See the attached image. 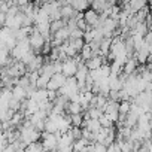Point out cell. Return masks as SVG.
Here are the masks:
<instances>
[{
    "instance_id": "cell-21",
    "label": "cell",
    "mask_w": 152,
    "mask_h": 152,
    "mask_svg": "<svg viewBox=\"0 0 152 152\" xmlns=\"http://www.w3.org/2000/svg\"><path fill=\"white\" fill-rule=\"evenodd\" d=\"M81 58L84 60V63L85 61H88L90 58H93V49H91V46L90 45H84V48L81 49Z\"/></svg>"
},
{
    "instance_id": "cell-5",
    "label": "cell",
    "mask_w": 152,
    "mask_h": 152,
    "mask_svg": "<svg viewBox=\"0 0 152 152\" xmlns=\"http://www.w3.org/2000/svg\"><path fill=\"white\" fill-rule=\"evenodd\" d=\"M81 60L78 58H67L64 63H63V75L66 78H75L76 72H78V66H79Z\"/></svg>"
},
{
    "instance_id": "cell-19",
    "label": "cell",
    "mask_w": 152,
    "mask_h": 152,
    "mask_svg": "<svg viewBox=\"0 0 152 152\" xmlns=\"http://www.w3.org/2000/svg\"><path fill=\"white\" fill-rule=\"evenodd\" d=\"M88 146H90V143L85 139H79V140H76L73 143V151H76V152H85Z\"/></svg>"
},
{
    "instance_id": "cell-29",
    "label": "cell",
    "mask_w": 152,
    "mask_h": 152,
    "mask_svg": "<svg viewBox=\"0 0 152 152\" xmlns=\"http://www.w3.org/2000/svg\"><path fill=\"white\" fill-rule=\"evenodd\" d=\"M69 39H84V31L79 28H75L73 31H70V37Z\"/></svg>"
},
{
    "instance_id": "cell-6",
    "label": "cell",
    "mask_w": 152,
    "mask_h": 152,
    "mask_svg": "<svg viewBox=\"0 0 152 152\" xmlns=\"http://www.w3.org/2000/svg\"><path fill=\"white\" fill-rule=\"evenodd\" d=\"M66 81H67V78H66L63 73H55L52 78H51V81H49L46 90H48V91H52V93H58V91L64 87Z\"/></svg>"
},
{
    "instance_id": "cell-13",
    "label": "cell",
    "mask_w": 152,
    "mask_h": 152,
    "mask_svg": "<svg viewBox=\"0 0 152 152\" xmlns=\"http://www.w3.org/2000/svg\"><path fill=\"white\" fill-rule=\"evenodd\" d=\"M43 57L42 55H36L34 57V60L28 64V66H26L27 67V73H33V72H39L40 69H42V66H43Z\"/></svg>"
},
{
    "instance_id": "cell-11",
    "label": "cell",
    "mask_w": 152,
    "mask_h": 152,
    "mask_svg": "<svg viewBox=\"0 0 152 152\" xmlns=\"http://www.w3.org/2000/svg\"><path fill=\"white\" fill-rule=\"evenodd\" d=\"M31 100H34L37 104H42L45 102H49V91L48 90H36L31 96Z\"/></svg>"
},
{
    "instance_id": "cell-1",
    "label": "cell",
    "mask_w": 152,
    "mask_h": 152,
    "mask_svg": "<svg viewBox=\"0 0 152 152\" xmlns=\"http://www.w3.org/2000/svg\"><path fill=\"white\" fill-rule=\"evenodd\" d=\"M18 130H20V140H21L26 146L39 142V139L42 137V133L37 131V130L30 124V121H28L27 118H26V121L23 122V125H21Z\"/></svg>"
},
{
    "instance_id": "cell-18",
    "label": "cell",
    "mask_w": 152,
    "mask_h": 152,
    "mask_svg": "<svg viewBox=\"0 0 152 152\" xmlns=\"http://www.w3.org/2000/svg\"><path fill=\"white\" fill-rule=\"evenodd\" d=\"M66 112L72 116V115H79V113H82V107H81V104L79 103H70L69 102V104H67V107H66Z\"/></svg>"
},
{
    "instance_id": "cell-3",
    "label": "cell",
    "mask_w": 152,
    "mask_h": 152,
    "mask_svg": "<svg viewBox=\"0 0 152 152\" xmlns=\"http://www.w3.org/2000/svg\"><path fill=\"white\" fill-rule=\"evenodd\" d=\"M28 42H30L31 51H33L36 55H40V54H42V49H43V46H45V43H46V40H45V37H43L39 31L34 30V27H33V33H31L30 37H28Z\"/></svg>"
},
{
    "instance_id": "cell-9",
    "label": "cell",
    "mask_w": 152,
    "mask_h": 152,
    "mask_svg": "<svg viewBox=\"0 0 152 152\" xmlns=\"http://www.w3.org/2000/svg\"><path fill=\"white\" fill-rule=\"evenodd\" d=\"M99 17H100V15H99L96 11H93V9H88L87 12H84V20H85L87 26L91 27V28H96V27H97V24H99Z\"/></svg>"
},
{
    "instance_id": "cell-15",
    "label": "cell",
    "mask_w": 152,
    "mask_h": 152,
    "mask_svg": "<svg viewBox=\"0 0 152 152\" xmlns=\"http://www.w3.org/2000/svg\"><path fill=\"white\" fill-rule=\"evenodd\" d=\"M12 99H15L17 102H20V103H23V102H26L27 100V93H26V90L24 88H21V87H14L12 88Z\"/></svg>"
},
{
    "instance_id": "cell-31",
    "label": "cell",
    "mask_w": 152,
    "mask_h": 152,
    "mask_svg": "<svg viewBox=\"0 0 152 152\" xmlns=\"http://www.w3.org/2000/svg\"><path fill=\"white\" fill-rule=\"evenodd\" d=\"M5 23H6V15L5 14H0V28L5 27Z\"/></svg>"
},
{
    "instance_id": "cell-30",
    "label": "cell",
    "mask_w": 152,
    "mask_h": 152,
    "mask_svg": "<svg viewBox=\"0 0 152 152\" xmlns=\"http://www.w3.org/2000/svg\"><path fill=\"white\" fill-rule=\"evenodd\" d=\"M52 69H54V73H61V72H63V63L54 61V63H52Z\"/></svg>"
},
{
    "instance_id": "cell-26",
    "label": "cell",
    "mask_w": 152,
    "mask_h": 152,
    "mask_svg": "<svg viewBox=\"0 0 152 152\" xmlns=\"http://www.w3.org/2000/svg\"><path fill=\"white\" fill-rule=\"evenodd\" d=\"M70 136H72V139L76 142V140H79V139H82V130L81 128H76V127H72L69 131H67Z\"/></svg>"
},
{
    "instance_id": "cell-14",
    "label": "cell",
    "mask_w": 152,
    "mask_h": 152,
    "mask_svg": "<svg viewBox=\"0 0 152 152\" xmlns=\"http://www.w3.org/2000/svg\"><path fill=\"white\" fill-rule=\"evenodd\" d=\"M103 60H104L103 57H93L88 61H85V66L88 67L90 72H93V70H97L103 66Z\"/></svg>"
},
{
    "instance_id": "cell-22",
    "label": "cell",
    "mask_w": 152,
    "mask_h": 152,
    "mask_svg": "<svg viewBox=\"0 0 152 152\" xmlns=\"http://www.w3.org/2000/svg\"><path fill=\"white\" fill-rule=\"evenodd\" d=\"M24 152H46V151L43 149V146H42L40 142H36V143H31V145L26 146Z\"/></svg>"
},
{
    "instance_id": "cell-20",
    "label": "cell",
    "mask_w": 152,
    "mask_h": 152,
    "mask_svg": "<svg viewBox=\"0 0 152 152\" xmlns=\"http://www.w3.org/2000/svg\"><path fill=\"white\" fill-rule=\"evenodd\" d=\"M67 43H69V46H72L76 52H81V49H82L84 45H85L84 39H69Z\"/></svg>"
},
{
    "instance_id": "cell-24",
    "label": "cell",
    "mask_w": 152,
    "mask_h": 152,
    "mask_svg": "<svg viewBox=\"0 0 152 152\" xmlns=\"http://www.w3.org/2000/svg\"><path fill=\"white\" fill-rule=\"evenodd\" d=\"M149 6H146V8H143L142 11H139L137 14H136V20H137V23H145L146 21V18H148V15H149Z\"/></svg>"
},
{
    "instance_id": "cell-33",
    "label": "cell",
    "mask_w": 152,
    "mask_h": 152,
    "mask_svg": "<svg viewBox=\"0 0 152 152\" xmlns=\"http://www.w3.org/2000/svg\"><path fill=\"white\" fill-rule=\"evenodd\" d=\"M151 133H152V130H151Z\"/></svg>"
},
{
    "instance_id": "cell-17",
    "label": "cell",
    "mask_w": 152,
    "mask_h": 152,
    "mask_svg": "<svg viewBox=\"0 0 152 152\" xmlns=\"http://www.w3.org/2000/svg\"><path fill=\"white\" fill-rule=\"evenodd\" d=\"M107 82H109V87H110V91H121L122 90V81L119 79V76H109L107 78Z\"/></svg>"
},
{
    "instance_id": "cell-32",
    "label": "cell",
    "mask_w": 152,
    "mask_h": 152,
    "mask_svg": "<svg viewBox=\"0 0 152 152\" xmlns=\"http://www.w3.org/2000/svg\"><path fill=\"white\" fill-rule=\"evenodd\" d=\"M151 75H152V72H151ZM151 82H152V81H151Z\"/></svg>"
},
{
    "instance_id": "cell-12",
    "label": "cell",
    "mask_w": 152,
    "mask_h": 152,
    "mask_svg": "<svg viewBox=\"0 0 152 152\" xmlns=\"http://www.w3.org/2000/svg\"><path fill=\"white\" fill-rule=\"evenodd\" d=\"M69 3H70V6L73 8V11L78 12V14L87 12L88 8H90V3L87 2V0H73V2H69Z\"/></svg>"
},
{
    "instance_id": "cell-2",
    "label": "cell",
    "mask_w": 152,
    "mask_h": 152,
    "mask_svg": "<svg viewBox=\"0 0 152 152\" xmlns=\"http://www.w3.org/2000/svg\"><path fill=\"white\" fill-rule=\"evenodd\" d=\"M58 137H60V133L57 134H51V133H42V146L46 152H55L58 149Z\"/></svg>"
},
{
    "instance_id": "cell-25",
    "label": "cell",
    "mask_w": 152,
    "mask_h": 152,
    "mask_svg": "<svg viewBox=\"0 0 152 152\" xmlns=\"http://www.w3.org/2000/svg\"><path fill=\"white\" fill-rule=\"evenodd\" d=\"M70 119H72V127H76V128H81V127H82V122H84L82 113H79V115H72Z\"/></svg>"
},
{
    "instance_id": "cell-7",
    "label": "cell",
    "mask_w": 152,
    "mask_h": 152,
    "mask_svg": "<svg viewBox=\"0 0 152 152\" xmlns=\"http://www.w3.org/2000/svg\"><path fill=\"white\" fill-rule=\"evenodd\" d=\"M116 3L113 2V0H112V2H104V0H96V2H91L90 3V6H91V9L93 11H96L97 14L100 12V14H104L107 9H110L112 6H115Z\"/></svg>"
},
{
    "instance_id": "cell-4",
    "label": "cell",
    "mask_w": 152,
    "mask_h": 152,
    "mask_svg": "<svg viewBox=\"0 0 152 152\" xmlns=\"http://www.w3.org/2000/svg\"><path fill=\"white\" fill-rule=\"evenodd\" d=\"M103 115H104L109 121H112L113 124L118 122V119H119V103L109 100L107 104H106L104 109H103Z\"/></svg>"
},
{
    "instance_id": "cell-16",
    "label": "cell",
    "mask_w": 152,
    "mask_h": 152,
    "mask_svg": "<svg viewBox=\"0 0 152 152\" xmlns=\"http://www.w3.org/2000/svg\"><path fill=\"white\" fill-rule=\"evenodd\" d=\"M94 99V94L93 93H84L81 94V99H79V104L82 107V110H88L90 109V104Z\"/></svg>"
},
{
    "instance_id": "cell-23",
    "label": "cell",
    "mask_w": 152,
    "mask_h": 152,
    "mask_svg": "<svg viewBox=\"0 0 152 152\" xmlns=\"http://www.w3.org/2000/svg\"><path fill=\"white\" fill-rule=\"evenodd\" d=\"M103 115V112L100 110V109H97V107H90L88 110H87V118H90V119H99L100 116Z\"/></svg>"
},
{
    "instance_id": "cell-28",
    "label": "cell",
    "mask_w": 152,
    "mask_h": 152,
    "mask_svg": "<svg viewBox=\"0 0 152 152\" xmlns=\"http://www.w3.org/2000/svg\"><path fill=\"white\" fill-rule=\"evenodd\" d=\"M99 122H100L102 128H112V127H115V125H113V122H112V121H109L104 115H102V116L99 118Z\"/></svg>"
},
{
    "instance_id": "cell-27",
    "label": "cell",
    "mask_w": 152,
    "mask_h": 152,
    "mask_svg": "<svg viewBox=\"0 0 152 152\" xmlns=\"http://www.w3.org/2000/svg\"><path fill=\"white\" fill-rule=\"evenodd\" d=\"M130 107H131V102H122V103H119V115L121 116H125L130 112Z\"/></svg>"
},
{
    "instance_id": "cell-8",
    "label": "cell",
    "mask_w": 152,
    "mask_h": 152,
    "mask_svg": "<svg viewBox=\"0 0 152 152\" xmlns=\"http://www.w3.org/2000/svg\"><path fill=\"white\" fill-rule=\"evenodd\" d=\"M88 75H90L88 67L85 66L84 61H81L79 66H78V72H76V75H75V79L78 81V84H85V81H87V78H88Z\"/></svg>"
},
{
    "instance_id": "cell-10",
    "label": "cell",
    "mask_w": 152,
    "mask_h": 152,
    "mask_svg": "<svg viewBox=\"0 0 152 152\" xmlns=\"http://www.w3.org/2000/svg\"><path fill=\"white\" fill-rule=\"evenodd\" d=\"M140 64H139V61L136 60V57H133V58H128L127 60V63L124 64V67H122V73L125 75V76H130V75H133V73H136V70H137V67H139Z\"/></svg>"
}]
</instances>
